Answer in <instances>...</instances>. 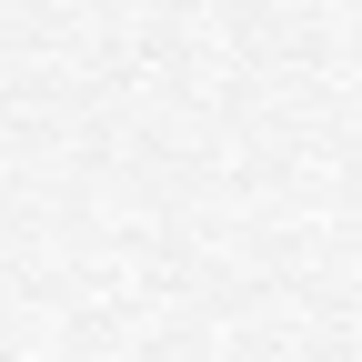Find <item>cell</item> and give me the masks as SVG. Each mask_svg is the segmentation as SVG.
<instances>
[]
</instances>
